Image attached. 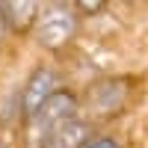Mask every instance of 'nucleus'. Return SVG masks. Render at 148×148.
<instances>
[{
    "mask_svg": "<svg viewBox=\"0 0 148 148\" xmlns=\"http://www.w3.org/2000/svg\"><path fill=\"white\" fill-rule=\"evenodd\" d=\"M83 148H119V142L113 136H98V139H89Z\"/></svg>",
    "mask_w": 148,
    "mask_h": 148,
    "instance_id": "0eeeda50",
    "label": "nucleus"
},
{
    "mask_svg": "<svg viewBox=\"0 0 148 148\" xmlns=\"http://www.w3.org/2000/svg\"><path fill=\"white\" fill-rule=\"evenodd\" d=\"M56 89V74L51 71V68H39L30 77V83H27V89H24V95H21V113H24V121H30L39 110L51 101V98L56 95L53 92Z\"/></svg>",
    "mask_w": 148,
    "mask_h": 148,
    "instance_id": "20e7f679",
    "label": "nucleus"
},
{
    "mask_svg": "<svg viewBox=\"0 0 148 148\" xmlns=\"http://www.w3.org/2000/svg\"><path fill=\"white\" fill-rule=\"evenodd\" d=\"M0 12H3L9 30L12 27L15 30H27V27H33V24L39 21V6L27 3V0H21V3H0Z\"/></svg>",
    "mask_w": 148,
    "mask_h": 148,
    "instance_id": "423d86ee",
    "label": "nucleus"
},
{
    "mask_svg": "<svg viewBox=\"0 0 148 148\" xmlns=\"http://www.w3.org/2000/svg\"><path fill=\"white\" fill-rule=\"evenodd\" d=\"M125 98H127V83L125 80H101L89 89L86 107H89L92 116L104 119V116H116L125 107Z\"/></svg>",
    "mask_w": 148,
    "mask_h": 148,
    "instance_id": "7ed1b4c3",
    "label": "nucleus"
},
{
    "mask_svg": "<svg viewBox=\"0 0 148 148\" xmlns=\"http://www.w3.org/2000/svg\"><path fill=\"white\" fill-rule=\"evenodd\" d=\"M74 30H77V15H74L71 6L62 3H53L47 6L45 12H39V21H36V39H39L45 47H62Z\"/></svg>",
    "mask_w": 148,
    "mask_h": 148,
    "instance_id": "f03ea898",
    "label": "nucleus"
},
{
    "mask_svg": "<svg viewBox=\"0 0 148 148\" xmlns=\"http://www.w3.org/2000/svg\"><path fill=\"white\" fill-rule=\"evenodd\" d=\"M71 119H77V101H74L68 92H56L51 101H47L39 113L30 119V125H33V145L42 148V145L51 139L65 121H71Z\"/></svg>",
    "mask_w": 148,
    "mask_h": 148,
    "instance_id": "f257e3e1",
    "label": "nucleus"
},
{
    "mask_svg": "<svg viewBox=\"0 0 148 148\" xmlns=\"http://www.w3.org/2000/svg\"><path fill=\"white\" fill-rule=\"evenodd\" d=\"M6 30H9V27H6V18H3V12H0V36H3Z\"/></svg>",
    "mask_w": 148,
    "mask_h": 148,
    "instance_id": "6e6552de",
    "label": "nucleus"
},
{
    "mask_svg": "<svg viewBox=\"0 0 148 148\" xmlns=\"http://www.w3.org/2000/svg\"><path fill=\"white\" fill-rule=\"evenodd\" d=\"M86 136H89V127H86L80 119H71V121H65V125L59 127L42 148H83L86 142H89Z\"/></svg>",
    "mask_w": 148,
    "mask_h": 148,
    "instance_id": "39448f33",
    "label": "nucleus"
}]
</instances>
